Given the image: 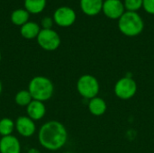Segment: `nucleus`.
<instances>
[{
	"instance_id": "15",
	"label": "nucleus",
	"mask_w": 154,
	"mask_h": 153,
	"mask_svg": "<svg viewBox=\"0 0 154 153\" xmlns=\"http://www.w3.org/2000/svg\"><path fill=\"white\" fill-rule=\"evenodd\" d=\"M47 0H24V9L29 14H37L42 13L46 7Z\"/></svg>"
},
{
	"instance_id": "20",
	"label": "nucleus",
	"mask_w": 154,
	"mask_h": 153,
	"mask_svg": "<svg viewBox=\"0 0 154 153\" xmlns=\"http://www.w3.org/2000/svg\"><path fill=\"white\" fill-rule=\"evenodd\" d=\"M143 8L150 14H154V0H143Z\"/></svg>"
},
{
	"instance_id": "19",
	"label": "nucleus",
	"mask_w": 154,
	"mask_h": 153,
	"mask_svg": "<svg viewBox=\"0 0 154 153\" xmlns=\"http://www.w3.org/2000/svg\"><path fill=\"white\" fill-rule=\"evenodd\" d=\"M143 0H125L124 5L126 11L129 12H136L143 7Z\"/></svg>"
},
{
	"instance_id": "7",
	"label": "nucleus",
	"mask_w": 154,
	"mask_h": 153,
	"mask_svg": "<svg viewBox=\"0 0 154 153\" xmlns=\"http://www.w3.org/2000/svg\"><path fill=\"white\" fill-rule=\"evenodd\" d=\"M52 18L57 25L60 27H69L75 23L77 14L69 6H60L54 11Z\"/></svg>"
},
{
	"instance_id": "24",
	"label": "nucleus",
	"mask_w": 154,
	"mask_h": 153,
	"mask_svg": "<svg viewBox=\"0 0 154 153\" xmlns=\"http://www.w3.org/2000/svg\"><path fill=\"white\" fill-rule=\"evenodd\" d=\"M1 59H2V56H1V52H0V62H1Z\"/></svg>"
},
{
	"instance_id": "14",
	"label": "nucleus",
	"mask_w": 154,
	"mask_h": 153,
	"mask_svg": "<svg viewBox=\"0 0 154 153\" xmlns=\"http://www.w3.org/2000/svg\"><path fill=\"white\" fill-rule=\"evenodd\" d=\"M107 109V106L106 101L99 97L96 96L89 100L88 102V111L91 115L95 116H101L103 115Z\"/></svg>"
},
{
	"instance_id": "8",
	"label": "nucleus",
	"mask_w": 154,
	"mask_h": 153,
	"mask_svg": "<svg viewBox=\"0 0 154 153\" xmlns=\"http://www.w3.org/2000/svg\"><path fill=\"white\" fill-rule=\"evenodd\" d=\"M102 12L109 19L118 20L125 12L124 2L121 0H105Z\"/></svg>"
},
{
	"instance_id": "16",
	"label": "nucleus",
	"mask_w": 154,
	"mask_h": 153,
	"mask_svg": "<svg viewBox=\"0 0 154 153\" xmlns=\"http://www.w3.org/2000/svg\"><path fill=\"white\" fill-rule=\"evenodd\" d=\"M29 17H30V14L25 9L19 8V9H15L12 12L10 19L14 24L21 27L24 23L29 22Z\"/></svg>"
},
{
	"instance_id": "17",
	"label": "nucleus",
	"mask_w": 154,
	"mask_h": 153,
	"mask_svg": "<svg viewBox=\"0 0 154 153\" xmlns=\"http://www.w3.org/2000/svg\"><path fill=\"white\" fill-rule=\"evenodd\" d=\"M14 129L15 124L12 119L5 117L0 120V135L2 137L12 135Z\"/></svg>"
},
{
	"instance_id": "21",
	"label": "nucleus",
	"mask_w": 154,
	"mask_h": 153,
	"mask_svg": "<svg viewBox=\"0 0 154 153\" xmlns=\"http://www.w3.org/2000/svg\"><path fill=\"white\" fill-rule=\"evenodd\" d=\"M54 23L53 18L50 16H44L41 21L42 29H52V25Z\"/></svg>"
},
{
	"instance_id": "13",
	"label": "nucleus",
	"mask_w": 154,
	"mask_h": 153,
	"mask_svg": "<svg viewBox=\"0 0 154 153\" xmlns=\"http://www.w3.org/2000/svg\"><path fill=\"white\" fill-rule=\"evenodd\" d=\"M41 30L42 29H41L40 25L37 23L29 21L26 23H24L23 26H21L20 33L24 39L32 40V39L37 38V36L40 33Z\"/></svg>"
},
{
	"instance_id": "9",
	"label": "nucleus",
	"mask_w": 154,
	"mask_h": 153,
	"mask_svg": "<svg viewBox=\"0 0 154 153\" xmlns=\"http://www.w3.org/2000/svg\"><path fill=\"white\" fill-rule=\"evenodd\" d=\"M14 124L16 132L24 138L32 137L35 133L36 125L34 124V121L27 115L19 116L14 122Z\"/></svg>"
},
{
	"instance_id": "10",
	"label": "nucleus",
	"mask_w": 154,
	"mask_h": 153,
	"mask_svg": "<svg viewBox=\"0 0 154 153\" xmlns=\"http://www.w3.org/2000/svg\"><path fill=\"white\" fill-rule=\"evenodd\" d=\"M0 153H21V143L14 135L0 139Z\"/></svg>"
},
{
	"instance_id": "1",
	"label": "nucleus",
	"mask_w": 154,
	"mask_h": 153,
	"mask_svg": "<svg viewBox=\"0 0 154 153\" xmlns=\"http://www.w3.org/2000/svg\"><path fill=\"white\" fill-rule=\"evenodd\" d=\"M40 144L48 151L61 149L68 141V132L60 122L52 120L44 123L38 132Z\"/></svg>"
},
{
	"instance_id": "12",
	"label": "nucleus",
	"mask_w": 154,
	"mask_h": 153,
	"mask_svg": "<svg viewBox=\"0 0 154 153\" xmlns=\"http://www.w3.org/2000/svg\"><path fill=\"white\" fill-rule=\"evenodd\" d=\"M104 0H80L82 12L88 16H95L102 12Z\"/></svg>"
},
{
	"instance_id": "23",
	"label": "nucleus",
	"mask_w": 154,
	"mask_h": 153,
	"mask_svg": "<svg viewBox=\"0 0 154 153\" xmlns=\"http://www.w3.org/2000/svg\"><path fill=\"white\" fill-rule=\"evenodd\" d=\"M2 90H3V85H2V82H1V80H0V95H1V93H2Z\"/></svg>"
},
{
	"instance_id": "3",
	"label": "nucleus",
	"mask_w": 154,
	"mask_h": 153,
	"mask_svg": "<svg viewBox=\"0 0 154 153\" xmlns=\"http://www.w3.org/2000/svg\"><path fill=\"white\" fill-rule=\"evenodd\" d=\"M143 28L144 22L137 12L126 11L118 19V29L125 36H138L143 32Z\"/></svg>"
},
{
	"instance_id": "6",
	"label": "nucleus",
	"mask_w": 154,
	"mask_h": 153,
	"mask_svg": "<svg viewBox=\"0 0 154 153\" xmlns=\"http://www.w3.org/2000/svg\"><path fill=\"white\" fill-rule=\"evenodd\" d=\"M114 91L118 98L128 100L135 96L137 92V84L133 78L126 76L120 78L116 83Z\"/></svg>"
},
{
	"instance_id": "25",
	"label": "nucleus",
	"mask_w": 154,
	"mask_h": 153,
	"mask_svg": "<svg viewBox=\"0 0 154 153\" xmlns=\"http://www.w3.org/2000/svg\"><path fill=\"white\" fill-rule=\"evenodd\" d=\"M65 153H71V152H65Z\"/></svg>"
},
{
	"instance_id": "4",
	"label": "nucleus",
	"mask_w": 154,
	"mask_h": 153,
	"mask_svg": "<svg viewBox=\"0 0 154 153\" xmlns=\"http://www.w3.org/2000/svg\"><path fill=\"white\" fill-rule=\"evenodd\" d=\"M77 90L82 97L90 100L97 96L100 90V85L96 77L85 74L78 79Z\"/></svg>"
},
{
	"instance_id": "5",
	"label": "nucleus",
	"mask_w": 154,
	"mask_h": 153,
	"mask_svg": "<svg viewBox=\"0 0 154 153\" xmlns=\"http://www.w3.org/2000/svg\"><path fill=\"white\" fill-rule=\"evenodd\" d=\"M36 40L39 46L47 51L57 50L61 42L59 33L53 29H42Z\"/></svg>"
},
{
	"instance_id": "11",
	"label": "nucleus",
	"mask_w": 154,
	"mask_h": 153,
	"mask_svg": "<svg viewBox=\"0 0 154 153\" xmlns=\"http://www.w3.org/2000/svg\"><path fill=\"white\" fill-rule=\"evenodd\" d=\"M27 116L33 121H39L42 119L46 114V106L43 102L38 100H32L26 106Z\"/></svg>"
},
{
	"instance_id": "2",
	"label": "nucleus",
	"mask_w": 154,
	"mask_h": 153,
	"mask_svg": "<svg viewBox=\"0 0 154 153\" xmlns=\"http://www.w3.org/2000/svg\"><path fill=\"white\" fill-rule=\"evenodd\" d=\"M27 90L33 100L45 102L53 96L54 85L50 78L43 76H36L30 80Z\"/></svg>"
},
{
	"instance_id": "22",
	"label": "nucleus",
	"mask_w": 154,
	"mask_h": 153,
	"mask_svg": "<svg viewBox=\"0 0 154 153\" xmlns=\"http://www.w3.org/2000/svg\"><path fill=\"white\" fill-rule=\"evenodd\" d=\"M27 153H41V151L36 148H31V149L28 150Z\"/></svg>"
},
{
	"instance_id": "18",
	"label": "nucleus",
	"mask_w": 154,
	"mask_h": 153,
	"mask_svg": "<svg viewBox=\"0 0 154 153\" xmlns=\"http://www.w3.org/2000/svg\"><path fill=\"white\" fill-rule=\"evenodd\" d=\"M32 100L33 99H32V96H31L30 92L25 89L18 91L14 96V102L16 103V105H18L20 106L26 107Z\"/></svg>"
}]
</instances>
